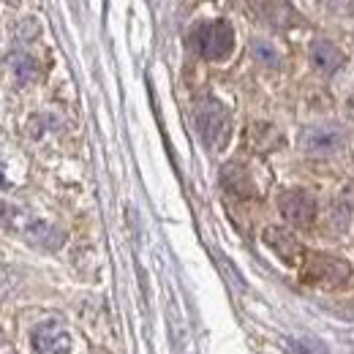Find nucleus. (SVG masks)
<instances>
[{
	"mask_svg": "<svg viewBox=\"0 0 354 354\" xmlns=\"http://www.w3.org/2000/svg\"><path fill=\"white\" fill-rule=\"evenodd\" d=\"M0 216H3V221H6V226H8L11 232H19L28 243H33V245H39V248L57 251V248L63 245V240H66L60 229L49 226L46 221H39V218H33V216H28V213L11 207V205H3V207H0Z\"/></svg>",
	"mask_w": 354,
	"mask_h": 354,
	"instance_id": "obj_1",
	"label": "nucleus"
},
{
	"mask_svg": "<svg viewBox=\"0 0 354 354\" xmlns=\"http://www.w3.org/2000/svg\"><path fill=\"white\" fill-rule=\"evenodd\" d=\"M194 123L202 142L213 150H221L229 139V112L216 98H202L194 109Z\"/></svg>",
	"mask_w": 354,
	"mask_h": 354,
	"instance_id": "obj_2",
	"label": "nucleus"
},
{
	"mask_svg": "<svg viewBox=\"0 0 354 354\" xmlns=\"http://www.w3.org/2000/svg\"><path fill=\"white\" fill-rule=\"evenodd\" d=\"M194 41H196V49H199L202 57L223 60L234 49V30L226 19H213V22H205V25L196 28Z\"/></svg>",
	"mask_w": 354,
	"mask_h": 354,
	"instance_id": "obj_3",
	"label": "nucleus"
},
{
	"mask_svg": "<svg viewBox=\"0 0 354 354\" xmlns=\"http://www.w3.org/2000/svg\"><path fill=\"white\" fill-rule=\"evenodd\" d=\"M346 142V131L335 123H322V126H310L300 136V147L303 153L316 156V158H324V156H333L344 147Z\"/></svg>",
	"mask_w": 354,
	"mask_h": 354,
	"instance_id": "obj_4",
	"label": "nucleus"
},
{
	"mask_svg": "<svg viewBox=\"0 0 354 354\" xmlns=\"http://www.w3.org/2000/svg\"><path fill=\"white\" fill-rule=\"evenodd\" d=\"M352 275V267L338 257H327V254H313L306 265V281L319 283V286H341L346 283Z\"/></svg>",
	"mask_w": 354,
	"mask_h": 354,
	"instance_id": "obj_5",
	"label": "nucleus"
},
{
	"mask_svg": "<svg viewBox=\"0 0 354 354\" xmlns=\"http://www.w3.org/2000/svg\"><path fill=\"white\" fill-rule=\"evenodd\" d=\"M278 207H281V216L297 229H308L316 221V202L308 191H300V188L283 191L278 199Z\"/></svg>",
	"mask_w": 354,
	"mask_h": 354,
	"instance_id": "obj_6",
	"label": "nucleus"
},
{
	"mask_svg": "<svg viewBox=\"0 0 354 354\" xmlns=\"http://www.w3.org/2000/svg\"><path fill=\"white\" fill-rule=\"evenodd\" d=\"M36 354H71V335L60 322H44L30 335Z\"/></svg>",
	"mask_w": 354,
	"mask_h": 354,
	"instance_id": "obj_7",
	"label": "nucleus"
},
{
	"mask_svg": "<svg viewBox=\"0 0 354 354\" xmlns=\"http://www.w3.org/2000/svg\"><path fill=\"white\" fill-rule=\"evenodd\" d=\"M265 243L278 254V259L283 265L297 267L303 265V257H306V248L303 243L289 232V229H281V226H267L265 229Z\"/></svg>",
	"mask_w": 354,
	"mask_h": 354,
	"instance_id": "obj_8",
	"label": "nucleus"
},
{
	"mask_svg": "<svg viewBox=\"0 0 354 354\" xmlns=\"http://www.w3.org/2000/svg\"><path fill=\"white\" fill-rule=\"evenodd\" d=\"M308 52H310V63H313V68L319 74H335L346 63L344 52L333 44L330 39H313Z\"/></svg>",
	"mask_w": 354,
	"mask_h": 354,
	"instance_id": "obj_9",
	"label": "nucleus"
},
{
	"mask_svg": "<svg viewBox=\"0 0 354 354\" xmlns=\"http://www.w3.org/2000/svg\"><path fill=\"white\" fill-rule=\"evenodd\" d=\"M221 183L226 191L237 194V196H254L257 188H254V180L248 177V172L240 167V164H226L221 169Z\"/></svg>",
	"mask_w": 354,
	"mask_h": 354,
	"instance_id": "obj_10",
	"label": "nucleus"
},
{
	"mask_svg": "<svg viewBox=\"0 0 354 354\" xmlns=\"http://www.w3.org/2000/svg\"><path fill=\"white\" fill-rule=\"evenodd\" d=\"M248 139H251V145H254L259 153H267V150H272V147L281 145V133L275 131L272 126H267V123L251 126V129H248Z\"/></svg>",
	"mask_w": 354,
	"mask_h": 354,
	"instance_id": "obj_11",
	"label": "nucleus"
},
{
	"mask_svg": "<svg viewBox=\"0 0 354 354\" xmlns=\"http://www.w3.org/2000/svg\"><path fill=\"white\" fill-rule=\"evenodd\" d=\"M324 223H327L330 232H338V234L346 232L349 223H352V207L346 202H333L324 213Z\"/></svg>",
	"mask_w": 354,
	"mask_h": 354,
	"instance_id": "obj_12",
	"label": "nucleus"
},
{
	"mask_svg": "<svg viewBox=\"0 0 354 354\" xmlns=\"http://www.w3.org/2000/svg\"><path fill=\"white\" fill-rule=\"evenodd\" d=\"M251 55H254L262 66H270V68H275V66L281 63V52L270 44V41H254V44H251Z\"/></svg>",
	"mask_w": 354,
	"mask_h": 354,
	"instance_id": "obj_13",
	"label": "nucleus"
},
{
	"mask_svg": "<svg viewBox=\"0 0 354 354\" xmlns=\"http://www.w3.org/2000/svg\"><path fill=\"white\" fill-rule=\"evenodd\" d=\"M11 66H14V74H17V80L22 82V85H28L30 80H36V66H33V60H30V55H17L14 60H11Z\"/></svg>",
	"mask_w": 354,
	"mask_h": 354,
	"instance_id": "obj_14",
	"label": "nucleus"
},
{
	"mask_svg": "<svg viewBox=\"0 0 354 354\" xmlns=\"http://www.w3.org/2000/svg\"><path fill=\"white\" fill-rule=\"evenodd\" d=\"M322 8H324L330 17H352L354 0H322Z\"/></svg>",
	"mask_w": 354,
	"mask_h": 354,
	"instance_id": "obj_15",
	"label": "nucleus"
},
{
	"mask_svg": "<svg viewBox=\"0 0 354 354\" xmlns=\"http://www.w3.org/2000/svg\"><path fill=\"white\" fill-rule=\"evenodd\" d=\"M6 3H11V6H17V3H19V0H6Z\"/></svg>",
	"mask_w": 354,
	"mask_h": 354,
	"instance_id": "obj_16",
	"label": "nucleus"
},
{
	"mask_svg": "<svg viewBox=\"0 0 354 354\" xmlns=\"http://www.w3.org/2000/svg\"><path fill=\"white\" fill-rule=\"evenodd\" d=\"M0 185H3V167H0Z\"/></svg>",
	"mask_w": 354,
	"mask_h": 354,
	"instance_id": "obj_17",
	"label": "nucleus"
}]
</instances>
